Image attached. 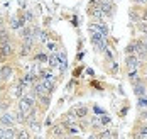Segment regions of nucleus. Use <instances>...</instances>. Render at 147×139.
<instances>
[{
  "instance_id": "f257e3e1",
  "label": "nucleus",
  "mask_w": 147,
  "mask_h": 139,
  "mask_svg": "<svg viewBox=\"0 0 147 139\" xmlns=\"http://www.w3.org/2000/svg\"><path fill=\"white\" fill-rule=\"evenodd\" d=\"M17 107L22 108V110L27 114L29 110H32L34 107H37V98H36V97H32V95H22V97L19 98Z\"/></svg>"
},
{
  "instance_id": "f03ea898",
  "label": "nucleus",
  "mask_w": 147,
  "mask_h": 139,
  "mask_svg": "<svg viewBox=\"0 0 147 139\" xmlns=\"http://www.w3.org/2000/svg\"><path fill=\"white\" fill-rule=\"evenodd\" d=\"M98 5H100V9H102L105 19H107V17H113L115 12H117V7H115V2H113V0H100Z\"/></svg>"
},
{
  "instance_id": "7ed1b4c3",
  "label": "nucleus",
  "mask_w": 147,
  "mask_h": 139,
  "mask_svg": "<svg viewBox=\"0 0 147 139\" xmlns=\"http://www.w3.org/2000/svg\"><path fill=\"white\" fill-rule=\"evenodd\" d=\"M135 56L139 60H142V61L147 60V37L135 41Z\"/></svg>"
},
{
  "instance_id": "20e7f679",
  "label": "nucleus",
  "mask_w": 147,
  "mask_h": 139,
  "mask_svg": "<svg viewBox=\"0 0 147 139\" xmlns=\"http://www.w3.org/2000/svg\"><path fill=\"white\" fill-rule=\"evenodd\" d=\"M12 77H14V64H10V63H2V68H0V81L7 83Z\"/></svg>"
},
{
  "instance_id": "39448f33",
  "label": "nucleus",
  "mask_w": 147,
  "mask_h": 139,
  "mask_svg": "<svg viewBox=\"0 0 147 139\" xmlns=\"http://www.w3.org/2000/svg\"><path fill=\"white\" fill-rule=\"evenodd\" d=\"M15 124H17V122H15L14 112L5 110V112H2V114H0V125H2V127H14Z\"/></svg>"
},
{
  "instance_id": "423d86ee",
  "label": "nucleus",
  "mask_w": 147,
  "mask_h": 139,
  "mask_svg": "<svg viewBox=\"0 0 147 139\" xmlns=\"http://www.w3.org/2000/svg\"><path fill=\"white\" fill-rule=\"evenodd\" d=\"M142 60H139L135 54H127V58H125V64H127V70L130 71V70H139L140 66H142Z\"/></svg>"
},
{
  "instance_id": "0eeeda50",
  "label": "nucleus",
  "mask_w": 147,
  "mask_h": 139,
  "mask_svg": "<svg viewBox=\"0 0 147 139\" xmlns=\"http://www.w3.org/2000/svg\"><path fill=\"white\" fill-rule=\"evenodd\" d=\"M47 134H49V138H66L68 136L66 134V129L61 124H56V125L51 124V129L47 131Z\"/></svg>"
},
{
  "instance_id": "6e6552de",
  "label": "nucleus",
  "mask_w": 147,
  "mask_h": 139,
  "mask_svg": "<svg viewBox=\"0 0 147 139\" xmlns=\"http://www.w3.org/2000/svg\"><path fill=\"white\" fill-rule=\"evenodd\" d=\"M90 27H91V29H95V31H98V32H102L105 37H108V34H110L108 26H107L103 20H95V22L91 20V22H90Z\"/></svg>"
},
{
  "instance_id": "1a4fd4ad",
  "label": "nucleus",
  "mask_w": 147,
  "mask_h": 139,
  "mask_svg": "<svg viewBox=\"0 0 147 139\" xmlns=\"http://www.w3.org/2000/svg\"><path fill=\"white\" fill-rule=\"evenodd\" d=\"M134 93H135L137 97H144V95H147V85L140 80V78H137V80L134 81Z\"/></svg>"
},
{
  "instance_id": "9d476101",
  "label": "nucleus",
  "mask_w": 147,
  "mask_h": 139,
  "mask_svg": "<svg viewBox=\"0 0 147 139\" xmlns=\"http://www.w3.org/2000/svg\"><path fill=\"white\" fill-rule=\"evenodd\" d=\"M0 46H2V49H3V53L7 54V58H14V56H15L17 49H15L14 41H7V43H2Z\"/></svg>"
},
{
  "instance_id": "9b49d317",
  "label": "nucleus",
  "mask_w": 147,
  "mask_h": 139,
  "mask_svg": "<svg viewBox=\"0 0 147 139\" xmlns=\"http://www.w3.org/2000/svg\"><path fill=\"white\" fill-rule=\"evenodd\" d=\"M10 138H17V129L0 125V139H10Z\"/></svg>"
},
{
  "instance_id": "f8f14e48",
  "label": "nucleus",
  "mask_w": 147,
  "mask_h": 139,
  "mask_svg": "<svg viewBox=\"0 0 147 139\" xmlns=\"http://www.w3.org/2000/svg\"><path fill=\"white\" fill-rule=\"evenodd\" d=\"M71 112H73V114L76 115V117H78V119H85V117L88 115L90 108L86 107V105H83V104H81V105H74Z\"/></svg>"
},
{
  "instance_id": "ddd939ff",
  "label": "nucleus",
  "mask_w": 147,
  "mask_h": 139,
  "mask_svg": "<svg viewBox=\"0 0 147 139\" xmlns=\"http://www.w3.org/2000/svg\"><path fill=\"white\" fill-rule=\"evenodd\" d=\"M22 26H26V24H22V20H20V16H19V14H15V16L9 20V29H10V31H19Z\"/></svg>"
},
{
  "instance_id": "4468645a",
  "label": "nucleus",
  "mask_w": 147,
  "mask_h": 139,
  "mask_svg": "<svg viewBox=\"0 0 147 139\" xmlns=\"http://www.w3.org/2000/svg\"><path fill=\"white\" fill-rule=\"evenodd\" d=\"M14 115H15V122L26 125V112H24L22 108H19V107L14 108Z\"/></svg>"
},
{
  "instance_id": "2eb2a0df",
  "label": "nucleus",
  "mask_w": 147,
  "mask_h": 139,
  "mask_svg": "<svg viewBox=\"0 0 147 139\" xmlns=\"http://www.w3.org/2000/svg\"><path fill=\"white\" fill-rule=\"evenodd\" d=\"M10 107H12V98H10V97L2 95V97H0V110H2V112H5V110H9Z\"/></svg>"
},
{
  "instance_id": "dca6fc26",
  "label": "nucleus",
  "mask_w": 147,
  "mask_h": 139,
  "mask_svg": "<svg viewBox=\"0 0 147 139\" xmlns=\"http://www.w3.org/2000/svg\"><path fill=\"white\" fill-rule=\"evenodd\" d=\"M47 63H49V68H51V70H56V68H59V64H61V61H59V58H58V54H56V53L49 54Z\"/></svg>"
},
{
  "instance_id": "f3484780",
  "label": "nucleus",
  "mask_w": 147,
  "mask_h": 139,
  "mask_svg": "<svg viewBox=\"0 0 147 139\" xmlns=\"http://www.w3.org/2000/svg\"><path fill=\"white\" fill-rule=\"evenodd\" d=\"M7 41H12L10 29H7V27H2V29H0V44H2V43H7Z\"/></svg>"
},
{
  "instance_id": "a211bd4d",
  "label": "nucleus",
  "mask_w": 147,
  "mask_h": 139,
  "mask_svg": "<svg viewBox=\"0 0 147 139\" xmlns=\"http://www.w3.org/2000/svg\"><path fill=\"white\" fill-rule=\"evenodd\" d=\"M134 138H147V124H144L142 122V125L135 131L134 129V134H132Z\"/></svg>"
},
{
  "instance_id": "6ab92c4d",
  "label": "nucleus",
  "mask_w": 147,
  "mask_h": 139,
  "mask_svg": "<svg viewBox=\"0 0 147 139\" xmlns=\"http://www.w3.org/2000/svg\"><path fill=\"white\" fill-rule=\"evenodd\" d=\"M24 92H26V88H24V87L17 81V83H15V87L12 88V97H15V98H20V97L24 95Z\"/></svg>"
},
{
  "instance_id": "aec40b11",
  "label": "nucleus",
  "mask_w": 147,
  "mask_h": 139,
  "mask_svg": "<svg viewBox=\"0 0 147 139\" xmlns=\"http://www.w3.org/2000/svg\"><path fill=\"white\" fill-rule=\"evenodd\" d=\"M32 51H34V47L26 46V44H22V43H20V49H19V56H22V58H24V56H29V54L32 53Z\"/></svg>"
},
{
  "instance_id": "412c9836",
  "label": "nucleus",
  "mask_w": 147,
  "mask_h": 139,
  "mask_svg": "<svg viewBox=\"0 0 147 139\" xmlns=\"http://www.w3.org/2000/svg\"><path fill=\"white\" fill-rule=\"evenodd\" d=\"M44 44H46V47H47V51H51V53H56V51H58V43L53 41V39H47Z\"/></svg>"
},
{
  "instance_id": "4be33fe9",
  "label": "nucleus",
  "mask_w": 147,
  "mask_h": 139,
  "mask_svg": "<svg viewBox=\"0 0 147 139\" xmlns=\"http://www.w3.org/2000/svg\"><path fill=\"white\" fill-rule=\"evenodd\" d=\"M47 58H49V54H46V53H36L34 54V61H37V63H46Z\"/></svg>"
},
{
  "instance_id": "5701e85b",
  "label": "nucleus",
  "mask_w": 147,
  "mask_h": 139,
  "mask_svg": "<svg viewBox=\"0 0 147 139\" xmlns=\"http://www.w3.org/2000/svg\"><path fill=\"white\" fill-rule=\"evenodd\" d=\"M22 14L26 17V22H27V24H34V22H36V17H34V14H32L30 10H22Z\"/></svg>"
},
{
  "instance_id": "b1692460",
  "label": "nucleus",
  "mask_w": 147,
  "mask_h": 139,
  "mask_svg": "<svg viewBox=\"0 0 147 139\" xmlns=\"http://www.w3.org/2000/svg\"><path fill=\"white\" fill-rule=\"evenodd\" d=\"M93 47H95V49H96L98 53H103V51L107 49V37H105V39H102L100 43H96V44H93Z\"/></svg>"
},
{
  "instance_id": "393cba45",
  "label": "nucleus",
  "mask_w": 147,
  "mask_h": 139,
  "mask_svg": "<svg viewBox=\"0 0 147 139\" xmlns=\"http://www.w3.org/2000/svg\"><path fill=\"white\" fill-rule=\"evenodd\" d=\"M137 31L147 36V20H139L137 22Z\"/></svg>"
},
{
  "instance_id": "a878e982",
  "label": "nucleus",
  "mask_w": 147,
  "mask_h": 139,
  "mask_svg": "<svg viewBox=\"0 0 147 139\" xmlns=\"http://www.w3.org/2000/svg\"><path fill=\"white\" fill-rule=\"evenodd\" d=\"M98 121H100V125H108V124L112 122L110 115H105V114H102V117H100Z\"/></svg>"
},
{
  "instance_id": "bb28decb",
  "label": "nucleus",
  "mask_w": 147,
  "mask_h": 139,
  "mask_svg": "<svg viewBox=\"0 0 147 139\" xmlns=\"http://www.w3.org/2000/svg\"><path fill=\"white\" fill-rule=\"evenodd\" d=\"M17 138H19V139L30 138V131H29V129H22V131H19V132H17Z\"/></svg>"
},
{
  "instance_id": "cd10ccee",
  "label": "nucleus",
  "mask_w": 147,
  "mask_h": 139,
  "mask_svg": "<svg viewBox=\"0 0 147 139\" xmlns=\"http://www.w3.org/2000/svg\"><path fill=\"white\" fill-rule=\"evenodd\" d=\"M125 53H127V54H135V41H132L129 46L125 47Z\"/></svg>"
},
{
  "instance_id": "c85d7f7f",
  "label": "nucleus",
  "mask_w": 147,
  "mask_h": 139,
  "mask_svg": "<svg viewBox=\"0 0 147 139\" xmlns=\"http://www.w3.org/2000/svg\"><path fill=\"white\" fill-rule=\"evenodd\" d=\"M7 60H9L7 54L3 53V49H2V46H0V64H2V63H7Z\"/></svg>"
},
{
  "instance_id": "c756f323",
  "label": "nucleus",
  "mask_w": 147,
  "mask_h": 139,
  "mask_svg": "<svg viewBox=\"0 0 147 139\" xmlns=\"http://www.w3.org/2000/svg\"><path fill=\"white\" fill-rule=\"evenodd\" d=\"M91 110H93V114H100V115H102V114H105V110H102V108H98L96 105H95V107L91 108Z\"/></svg>"
},
{
  "instance_id": "7c9ffc66",
  "label": "nucleus",
  "mask_w": 147,
  "mask_h": 139,
  "mask_svg": "<svg viewBox=\"0 0 147 139\" xmlns=\"http://www.w3.org/2000/svg\"><path fill=\"white\" fill-rule=\"evenodd\" d=\"M140 119H142V122H144V124H147V110L140 114Z\"/></svg>"
},
{
  "instance_id": "2f4dec72",
  "label": "nucleus",
  "mask_w": 147,
  "mask_h": 139,
  "mask_svg": "<svg viewBox=\"0 0 147 139\" xmlns=\"http://www.w3.org/2000/svg\"><path fill=\"white\" fill-rule=\"evenodd\" d=\"M2 27H5V17L0 14V29H2Z\"/></svg>"
},
{
  "instance_id": "473e14b6",
  "label": "nucleus",
  "mask_w": 147,
  "mask_h": 139,
  "mask_svg": "<svg viewBox=\"0 0 147 139\" xmlns=\"http://www.w3.org/2000/svg\"><path fill=\"white\" fill-rule=\"evenodd\" d=\"M135 3H139V5H147V0H132Z\"/></svg>"
},
{
  "instance_id": "72a5a7b5",
  "label": "nucleus",
  "mask_w": 147,
  "mask_h": 139,
  "mask_svg": "<svg viewBox=\"0 0 147 139\" xmlns=\"http://www.w3.org/2000/svg\"><path fill=\"white\" fill-rule=\"evenodd\" d=\"M113 2H118V0H113Z\"/></svg>"
}]
</instances>
